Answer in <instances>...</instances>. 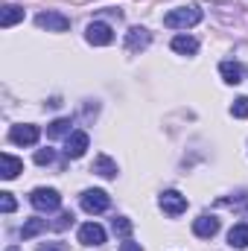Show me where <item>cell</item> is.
<instances>
[{
    "label": "cell",
    "instance_id": "7a4b0ae2",
    "mask_svg": "<svg viewBox=\"0 0 248 251\" xmlns=\"http://www.w3.org/2000/svg\"><path fill=\"white\" fill-rule=\"evenodd\" d=\"M29 201H32L35 210H41V213H53V210H59L62 196H59V190H53V187H38V190L29 193Z\"/></svg>",
    "mask_w": 248,
    "mask_h": 251
},
{
    "label": "cell",
    "instance_id": "5bb4252c",
    "mask_svg": "<svg viewBox=\"0 0 248 251\" xmlns=\"http://www.w3.org/2000/svg\"><path fill=\"white\" fill-rule=\"evenodd\" d=\"M91 173H97V176H102V178H114V176H117V164H114L108 155H97Z\"/></svg>",
    "mask_w": 248,
    "mask_h": 251
},
{
    "label": "cell",
    "instance_id": "30bf717a",
    "mask_svg": "<svg viewBox=\"0 0 248 251\" xmlns=\"http://www.w3.org/2000/svg\"><path fill=\"white\" fill-rule=\"evenodd\" d=\"M88 143H91L88 131H73V134H67L64 155H67V158H82V155H85V149H88Z\"/></svg>",
    "mask_w": 248,
    "mask_h": 251
},
{
    "label": "cell",
    "instance_id": "7c38bea8",
    "mask_svg": "<svg viewBox=\"0 0 248 251\" xmlns=\"http://www.w3.org/2000/svg\"><path fill=\"white\" fill-rule=\"evenodd\" d=\"M18 173H24V161H18L15 155L3 152V155H0V178L12 181V178H18Z\"/></svg>",
    "mask_w": 248,
    "mask_h": 251
},
{
    "label": "cell",
    "instance_id": "603a6c76",
    "mask_svg": "<svg viewBox=\"0 0 248 251\" xmlns=\"http://www.w3.org/2000/svg\"><path fill=\"white\" fill-rule=\"evenodd\" d=\"M18 204H15V199H12V193H0V210L3 213H12Z\"/></svg>",
    "mask_w": 248,
    "mask_h": 251
},
{
    "label": "cell",
    "instance_id": "44dd1931",
    "mask_svg": "<svg viewBox=\"0 0 248 251\" xmlns=\"http://www.w3.org/2000/svg\"><path fill=\"white\" fill-rule=\"evenodd\" d=\"M231 114H234V117H248V97H237V100H234Z\"/></svg>",
    "mask_w": 248,
    "mask_h": 251
},
{
    "label": "cell",
    "instance_id": "484cf974",
    "mask_svg": "<svg viewBox=\"0 0 248 251\" xmlns=\"http://www.w3.org/2000/svg\"><path fill=\"white\" fill-rule=\"evenodd\" d=\"M38 251H67V249H64L62 243H47V246H41Z\"/></svg>",
    "mask_w": 248,
    "mask_h": 251
},
{
    "label": "cell",
    "instance_id": "277c9868",
    "mask_svg": "<svg viewBox=\"0 0 248 251\" xmlns=\"http://www.w3.org/2000/svg\"><path fill=\"white\" fill-rule=\"evenodd\" d=\"M82 207L88 213H105L111 207V199H108L105 190H85L82 193Z\"/></svg>",
    "mask_w": 248,
    "mask_h": 251
},
{
    "label": "cell",
    "instance_id": "d4e9b609",
    "mask_svg": "<svg viewBox=\"0 0 248 251\" xmlns=\"http://www.w3.org/2000/svg\"><path fill=\"white\" fill-rule=\"evenodd\" d=\"M120 251H143V249H140V243H134V240H123V243H120Z\"/></svg>",
    "mask_w": 248,
    "mask_h": 251
},
{
    "label": "cell",
    "instance_id": "52a82bcc",
    "mask_svg": "<svg viewBox=\"0 0 248 251\" xmlns=\"http://www.w3.org/2000/svg\"><path fill=\"white\" fill-rule=\"evenodd\" d=\"M161 210L170 213V216H181L187 210V196H181L178 190H167L161 193Z\"/></svg>",
    "mask_w": 248,
    "mask_h": 251
},
{
    "label": "cell",
    "instance_id": "ffe728a7",
    "mask_svg": "<svg viewBox=\"0 0 248 251\" xmlns=\"http://www.w3.org/2000/svg\"><path fill=\"white\" fill-rule=\"evenodd\" d=\"M111 228H114V234H120L123 240H128V237H131V228H134V225H131V219H125V216H117V219L111 222Z\"/></svg>",
    "mask_w": 248,
    "mask_h": 251
},
{
    "label": "cell",
    "instance_id": "6da1fadb",
    "mask_svg": "<svg viewBox=\"0 0 248 251\" xmlns=\"http://www.w3.org/2000/svg\"><path fill=\"white\" fill-rule=\"evenodd\" d=\"M198 21H201L198 6H178L164 15V26H170V29H187V26H196Z\"/></svg>",
    "mask_w": 248,
    "mask_h": 251
},
{
    "label": "cell",
    "instance_id": "5b68a950",
    "mask_svg": "<svg viewBox=\"0 0 248 251\" xmlns=\"http://www.w3.org/2000/svg\"><path fill=\"white\" fill-rule=\"evenodd\" d=\"M35 24H38L41 29H47V32H67V29H70V18L62 15V12H41V15L35 18Z\"/></svg>",
    "mask_w": 248,
    "mask_h": 251
},
{
    "label": "cell",
    "instance_id": "4316f807",
    "mask_svg": "<svg viewBox=\"0 0 248 251\" xmlns=\"http://www.w3.org/2000/svg\"><path fill=\"white\" fill-rule=\"evenodd\" d=\"M6 251H21V249H6Z\"/></svg>",
    "mask_w": 248,
    "mask_h": 251
},
{
    "label": "cell",
    "instance_id": "8992f818",
    "mask_svg": "<svg viewBox=\"0 0 248 251\" xmlns=\"http://www.w3.org/2000/svg\"><path fill=\"white\" fill-rule=\"evenodd\" d=\"M38 137H41L38 126H29V123L12 126V131H9V140H12V143H18V146H35V143H38Z\"/></svg>",
    "mask_w": 248,
    "mask_h": 251
},
{
    "label": "cell",
    "instance_id": "4fadbf2b",
    "mask_svg": "<svg viewBox=\"0 0 248 251\" xmlns=\"http://www.w3.org/2000/svg\"><path fill=\"white\" fill-rule=\"evenodd\" d=\"M219 73H222V79H225L228 85H240L243 76H246V67L240 62H222L219 64Z\"/></svg>",
    "mask_w": 248,
    "mask_h": 251
},
{
    "label": "cell",
    "instance_id": "cb8c5ba5",
    "mask_svg": "<svg viewBox=\"0 0 248 251\" xmlns=\"http://www.w3.org/2000/svg\"><path fill=\"white\" fill-rule=\"evenodd\" d=\"M70 225H73V213H62V216L53 222V228H56V231H64V228H70Z\"/></svg>",
    "mask_w": 248,
    "mask_h": 251
},
{
    "label": "cell",
    "instance_id": "2e32d148",
    "mask_svg": "<svg viewBox=\"0 0 248 251\" xmlns=\"http://www.w3.org/2000/svg\"><path fill=\"white\" fill-rule=\"evenodd\" d=\"M18 21H24V9L15 6V3H6V6H3V15H0V26L9 29V26H15Z\"/></svg>",
    "mask_w": 248,
    "mask_h": 251
},
{
    "label": "cell",
    "instance_id": "3957f363",
    "mask_svg": "<svg viewBox=\"0 0 248 251\" xmlns=\"http://www.w3.org/2000/svg\"><path fill=\"white\" fill-rule=\"evenodd\" d=\"M85 38H88V44H94V47H108V44L114 41V32H111V26H108V24L94 21V24H88Z\"/></svg>",
    "mask_w": 248,
    "mask_h": 251
},
{
    "label": "cell",
    "instance_id": "ac0fdd59",
    "mask_svg": "<svg viewBox=\"0 0 248 251\" xmlns=\"http://www.w3.org/2000/svg\"><path fill=\"white\" fill-rule=\"evenodd\" d=\"M41 231H47V219H29L24 228H21V240H32V237H38Z\"/></svg>",
    "mask_w": 248,
    "mask_h": 251
},
{
    "label": "cell",
    "instance_id": "7402d4cb",
    "mask_svg": "<svg viewBox=\"0 0 248 251\" xmlns=\"http://www.w3.org/2000/svg\"><path fill=\"white\" fill-rule=\"evenodd\" d=\"M53 158H56V152H53V149H38V152H35V164H41V167L53 164Z\"/></svg>",
    "mask_w": 248,
    "mask_h": 251
},
{
    "label": "cell",
    "instance_id": "ba28073f",
    "mask_svg": "<svg viewBox=\"0 0 248 251\" xmlns=\"http://www.w3.org/2000/svg\"><path fill=\"white\" fill-rule=\"evenodd\" d=\"M79 243L82 246H102L105 243V228L97 225V222H85L79 228Z\"/></svg>",
    "mask_w": 248,
    "mask_h": 251
},
{
    "label": "cell",
    "instance_id": "e0dca14e",
    "mask_svg": "<svg viewBox=\"0 0 248 251\" xmlns=\"http://www.w3.org/2000/svg\"><path fill=\"white\" fill-rule=\"evenodd\" d=\"M228 243H231V249H246L248 246V225L246 222H237L228 231Z\"/></svg>",
    "mask_w": 248,
    "mask_h": 251
},
{
    "label": "cell",
    "instance_id": "9a60e30c",
    "mask_svg": "<svg viewBox=\"0 0 248 251\" xmlns=\"http://www.w3.org/2000/svg\"><path fill=\"white\" fill-rule=\"evenodd\" d=\"M173 50L181 53V56H196L198 53V41L193 35H175L173 38Z\"/></svg>",
    "mask_w": 248,
    "mask_h": 251
},
{
    "label": "cell",
    "instance_id": "9c48e42d",
    "mask_svg": "<svg viewBox=\"0 0 248 251\" xmlns=\"http://www.w3.org/2000/svg\"><path fill=\"white\" fill-rule=\"evenodd\" d=\"M149 41H152V35H149V29H143V26H131V29L125 32V50H131V53L146 50Z\"/></svg>",
    "mask_w": 248,
    "mask_h": 251
},
{
    "label": "cell",
    "instance_id": "d6986e66",
    "mask_svg": "<svg viewBox=\"0 0 248 251\" xmlns=\"http://www.w3.org/2000/svg\"><path fill=\"white\" fill-rule=\"evenodd\" d=\"M70 117H59L47 126V137H62V134H70Z\"/></svg>",
    "mask_w": 248,
    "mask_h": 251
},
{
    "label": "cell",
    "instance_id": "8fae6325",
    "mask_svg": "<svg viewBox=\"0 0 248 251\" xmlns=\"http://www.w3.org/2000/svg\"><path fill=\"white\" fill-rule=\"evenodd\" d=\"M193 234L196 237H201V240H210V237H216L219 234V219L216 216H198L196 222H193Z\"/></svg>",
    "mask_w": 248,
    "mask_h": 251
}]
</instances>
